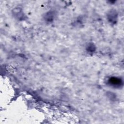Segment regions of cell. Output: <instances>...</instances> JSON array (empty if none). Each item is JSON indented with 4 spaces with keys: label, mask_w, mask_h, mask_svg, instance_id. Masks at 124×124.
I'll list each match as a JSON object with an SVG mask.
<instances>
[{
    "label": "cell",
    "mask_w": 124,
    "mask_h": 124,
    "mask_svg": "<svg viewBox=\"0 0 124 124\" xmlns=\"http://www.w3.org/2000/svg\"><path fill=\"white\" fill-rule=\"evenodd\" d=\"M110 82L111 83L112 85H113V86H119L121 85L122 81L120 79H117V78H113L110 80Z\"/></svg>",
    "instance_id": "obj_1"
},
{
    "label": "cell",
    "mask_w": 124,
    "mask_h": 124,
    "mask_svg": "<svg viewBox=\"0 0 124 124\" xmlns=\"http://www.w3.org/2000/svg\"><path fill=\"white\" fill-rule=\"evenodd\" d=\"M112 15L113 16H112L111 15H109L108 16V19L109 20V21H111L113 23L114 22H116V13L115 12H111Z\"/></svg>",
    "instance_id": "obj_2"
}]
</instances>
